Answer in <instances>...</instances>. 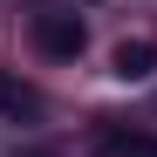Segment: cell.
Returning a JSON list of instances; mask_svg holds the SVG:
<instances>
[{
  "instance_id": "1",
  "label": "cell",
  "mask_w": 157,
  "mask_h": 157,
  "mask_svg": "<svg viewBox=\"0 0 157 157\" xmlns=\"http://www.w3.org/2000/svg\"><path fill=\"white\" fill-rule=\"evenodd\" d=\"M34 41H41V55L75 62V55H82V21H68V14H48L41 28H34Z\"/></svg>"
},
{
  "instance_id": "2",
  "label": "cell",
  "mask_w": 157,
  "mask_h": 157,
  "mask_svg": "<svg viewBox=\"0 0 157 157\" xmlns=\"http://www.w3.org/2000/svg\"><path fill=\"white\" fill-rule=\"evenodd\" d=\"M150 68H157V48L150 41H123L116 48V75H123V82H144Z\"/></svg>"
},
{
  "instance_id": "3",
  "label": "cell",
  "mask_w": 157,
  "mask_h": 157,
  "mask_svg": "<svg viewBox=\"0 0 157 157\" xmlns=\"http://www.w3.org/2000/svg\"><path fill=\"white\" fill-rule=\"evenodd\" d=\"M34 102H41V96H34L28 82H7V75H0V109H14V116H28Z\"/></svg>"
},
{
  "instance_id": "4",
  "label": "cell",
  "mask_w": 157,
  "mask_h": 157,
  "mask_svg": "<svg viewBox=\"0 0 157 157\" xmlns=\"http://www.w3.org/2000/svg\"><path fill=\"white\" fill-rule=\"evenodd\" d=\"M109 157H157V137H116Z\"/></svg>"
}]
</instances>
